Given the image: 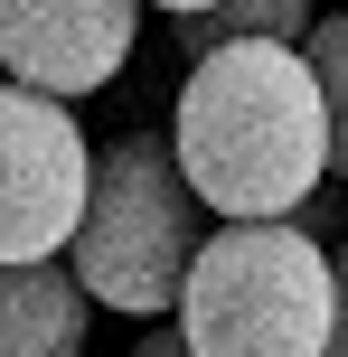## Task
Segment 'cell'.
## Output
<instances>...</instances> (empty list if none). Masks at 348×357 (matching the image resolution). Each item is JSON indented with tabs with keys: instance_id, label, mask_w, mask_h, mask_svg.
Here are the masks:
<instances>
[{
	"instance_id": "2",
	"label": "cell",
	"mask_w": 348,
	"mask_h": 357,
	"mask_svg": "<svg viewBox=\"0 0 348 357\" xmlns=\"http://www.w3.org/2000/svg\"><path fill=\"white\" fill-rule=\"evenodd\" d=\"M330 235L301 216H217L179 273V348L198 357H311L330 348Z\"/></svg>"
},
{
	"instance_id": "8",
	"label": "cell",
	"mask_w": 348,
	"mask_h": 357,
	"mask_svg": "<svg viewBox=\"0 0 348 357\" xmlns=\"http://www.w3.org/2000/svg\"><path fill=\"white\" fill-rule=\"evenodd\" d=\"M301 56L320 75V113H330V178H348V10L301 29Z\"/></svg>"
},
{
	"instance_id": "3",
	"label": "cell",
	"mask_w": 348,
	"mask_h": 357,
	"mask_svg": "<svg viewBox=\"0 0 348 357\" xmlns=\"http://www.w3.org/2000/svg\"><path fill=\"white\" fill-rule=\"evenodd\" d=\"M217 226L207 197L188 188L169 132H113L85 169V207H75L66 264L85 282L94 310H123V320H169L179 301V273L198 254V235Z\"/></svg>"
},
{
	"instance_id": "10",
	"label": "cell",
	"mask_w": 348,
	"mask_h": 357,
	"mask_svg": "<svg viewBox=\"0 0 348 357\" xmlns=\"http://www.w3.org/2000/svg\"><path fill=\"white\" fill-rule=\"evenodd\" d=\"M142 10H169V19H188V10H207V0H142Z\"/></svg>"
},
{
	"instance_id": "4",
	"label": "cell",
	"mask_w": 348,
	"mask_h": 357,
	"mask_svg": "<svg viewBox=\"0 0 348 357\" xmlns=\"http://www.w3.org/2000/svg\"><path fill=\"white\" fill-rule=\"evenodd\" d=\"M85 169H94V142L75 123V104L10 75L0 85V264L66 254L75 207H85Z\"/></svg>"
},
{
	"instance_id": "1",
	"label": "cell",
	"mask_w": 348,
	"mask_h": 357,
	"mask_svg": "<svg viewBox=\"0 0 348 357\" xmlns=\"http://www.w3.org/2000/svg\"><path fill=\"white\" fill-rule=\"evenodd\" d=\"M169 151L207 216H292L330 178V113L301 38H217L188 56Z\"/></svg>"
},
{
	"instance_id": "6",
	"label": "cell",
	"mask_w": 348,
	"mask_h": 357,
	"mask_svg": "<svg viewBox=\"0 0 348 357\" xmlns=\"http://www.w3.org/2000/svg\"><path fill=\"white\" fill-rule=\"evenodd\" d=\"M94 339V301L66 254L0 264V357H75Z\"/></svg>"
},
{
	"instance_id": "9",
	"label": "cell",
	"mask_w": 348,
	"mask_h": 357,
	"mask_svg": "<svg viewBox=\"0 0 348 357\" xmlns=\"http://www.w3.org/2000/svg\"><path fill=\"white\" fill-rule=\"evenodd\" d=\"M330 282H339V310H330V348H348V235L330 245Z\"/></svg>"
},
{
	"instance_id": "7",
	"label": "cell",
	"mask_w": 348,
	"mask_h": 357,
	"mask_svg": "<svg viewBox=\"0 0 348 357\" xmlns=\"http://www.w3.org/2000/svg\"><path fill=\"white\" fill-rule=\"evenodd\" d=\"M320 19V0H207V10L179 19V47H217V38H301Z\"/></svg>"
},
{
	"instance_id": "5",
	"label": "cell",
	"mask_w": 348,
	"mask_h": 357,
	"mask_svg": "<svg viewBox=\"0 0 348 357\" xmlns=\"http://www.w3.org/2000/svg\"><path fill=\"white\" fill-rule=\"evenodd\" d=\"M142 47V0H0V66L47 94H104Z\"/></svg>"
}]
</instances>
